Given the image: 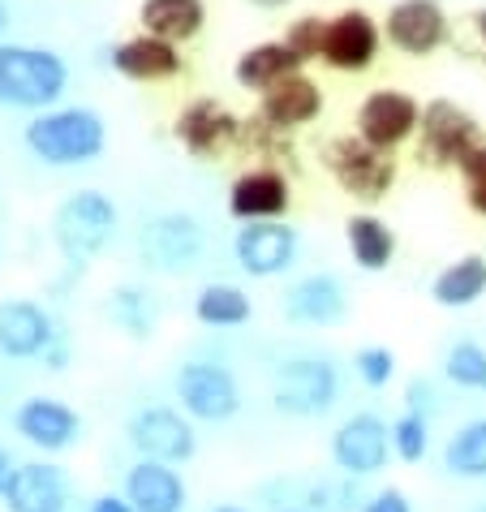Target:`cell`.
Returning a JSON list of instances; mask_svg holds the SVG:
<instances>
[{
    "mask_svg": "<svg viewBox=\"0 0 486 512\" xmlns=\"http://www.w3.org/2000/svg\"><path fill=\"white\" fill-rule=\"evenodd\" d=\"M340 401V371L327 358H284L271 379V405L284 418H323Z\"/></svg>",
    "mask_w": 486,
    "mask_h": 512,
    "instance_id": "obj_5",
    "label": "cell"
},
{
    "mask_svg": "<svg viewBox=\"0 0 486 512\" xmlns=\"http://www.w3.org/2000/svg\"><path fill=\"white\" fill-rule=\"evenodd\" d=\"M293 203V186L284 177V168H246L233 186H228V216L241 220V224H254V220H280Z\"/></svg>",
    "mask_w": 486,
    "mask_h": 512,
    "instance_id": "obj_16",
    "label": "cell"
},
{
    "mask_svg": "<svg viewBox=\"0 0 486 512\" xmlns=\"http://www.w3.org/2000/svg\"><path fill=\"white\" fill-rule=\"evenodd\" d=\"M486 142L482 121L456 99H431L422 104V125H418V160L431 168H461L469 155Z\"/></svg>",
    "mask_w": 486,
    "mask_h": 512,
    "instance_id": "obj_6",
    "label": "cell"
},
{
    "mask_svg": "<svg viewBox=\"0 0 486 512\" xmlns=\"http://www.w3.org/2000/svg\"><path fill=\"white\" fill-rule=\"evenodd\" d=\"M211 512H246V508H233V504H224V508H211Z\"/></svg>",
    "mask_w": 486,
    "mask_h": 512,
    "instance_id": "obj_45",
    "label": "cell"
},
{
    "mask_svg": "<svg viewBox=\"0 0 486 512\" xmlns=\"http://www.w3.org/2000/svg\"><path fill=\"white\" fill-rule=\"evenodd\" d=\"M117 224H121L117 203L104 190H78L52 211V241L61 250V259L74 272H82V267L95 263L112 246Z\"/></svg>",
    "mask_w": 486,
    "mask_h": 512,
    "instance_id": "obj_2",
    "label": "cell"
},
{
    "mask_svg": "<svg viewBox=\"0 0 486 512\" xmlns=\"http://www.w3.org/2000/svg\"><path fill=\"white\" fill-rule=\"evenodd\" d=\"M379 44H383V22H375L366 9H340L336 18H327L319 61L336 69V74H366L379 61Z\"/></svg>",
    "mask_w": 486,
    "mask_h": 512,
    "instance_id": "obj_10",
    "label": "cell"
},
{
    "mask_svg": "<svg viewBox=\"0 0 486 512\" xmlns=\"http://www.w3.org/2000/svg\"><path fill=\"white\" fill-rule=\"evenodd\" d=\"M138 22L147 35H160L168 44H185V39L203 31L207 5L203 0H142Z\"/></svg>",
    "mask_w": 486,
    "mask_h": 512,
    "instance_id": "obj_25",
    "label": "cell"
},
{
    "mask_svg": "<svg viewBox=\"0 0 486 512\" xmlns=\"http://www.w3.org/2000/svg\"><path fill=\"white\" fill-rule=\"evenodd\" d=\"M383 35L400 56L422 61V56H435L452 39V22L439 0H396L388 18H383Z\"/></svg>",
    "mask_w": 486,
    "mask_h": 512,
    "instance_id": "obj_11",
    "label": "cell"
},
{
    "mask_svg": "<svg viewBox=\"0 0 486 512\" xmlns=\"http://www.w3.org/2000/svg\"><path fill=\"white\" fill-rule=\"evenodd\" d=\"M69 87V65L52 48L0 44V104L44 112L56 108Z\"/></svg>",
    "mask_w": 486,
    "mask_h": 512,
    "instance_id": "obj_3",
    "label": "cell"
},
{
    "mask_svg": "<svg viewBox=\"0 0 486 512\" xmlns=\"http://www.w3.org/2000/svg\"><path fill=\"white\" fill-rule=\"evenodd\" d=\"M13 431H18L31 448L44 452H65L78 444L82 435V418L56 396H26V401L13 409Z\"/></svg>",
    "mask_w": 486,
    "mask_h": 512,
    "instance_id": "obj_17",
    "label": "cell"
},
{
    "mask_svg": "<svg viewBox=\"0 0 486 512\" xmlns=\"http://www.w3.org/2000/svg\"><path fill=\"white\" fill-rule=\"evenodd\" d=\"M44 366H48L52 375H61L65 366H69V345H61V340H52L48 353H44Z\"/></svg>",
    "mask_w": 486,
    "mask_h": 512,
    "instance_id": "obj_41",
    "label": "cell"
},
{
    "mask_svg": "<svg viewBox=\"0 0 486 512\" xmlns=\"http://www.w3.org/2000/svg\"><path fill=\"white\" fill-rule=\"evenodd\" d=\"M9 512H65L69 508V482L65 469L52 461H26L13 469V482L5 491Z\"/></svg>",
    "mask_w": 486,
    "mask_h": 512,
    "instance_id": "obj_21",
    "label": "cell"
},
{
    "mask_svg": "<svg viewBox=\"0 0 486 512\" xmlns=\"http://www.w3.org/2000/svg\"><path fill=\"white\" fill-rule=\"evenodd\" d=\"M357 512H413V504H409V495L400 487H383V491L370 495V500H362Z\"/></svg>",
    "mask_w": 486,
    "mask_h": 512,
    "instance_id": "obj_38",
    "label": "cell"
},
{
    "mask_svg": "<svg viewBox=\"0 0 486 512\" xmlns=\"http://www.w3.org/2000/svg\"><path fill=\"white\" fill-rule=\"evenodd\" d=\"M323 35H327V18H319V13H302V18L289 22L284 44L302 56V61H319L323 56Z\"/></svg>",
    "mask_w": 486,
    "mask_h": 512,
    "instance_id": "obj_35",
    "label": "cell"
},
{
    "mask_svg": "<svg viewBox=\"0 0 486 512\" xmlns=\"http://www.w3.org/2000/svg\"><path fill=\"white\" fill-rule=\"evenodd\" d=\"M306 508L310 512H357V491H353V478L345 474L340 482H319V487L306 491Z\"/></svg>",
    "mask_w": 486,
    "mask_h": 512,
    "instance_id": "obj_36",
    "label": "cell"
},
{
    "mask_svg": "<svg viewBox=\"0 0 486 512\" xmlns=\"http://www.w3.org/2000/svg\"><path fill=\"white\" fill-rule=\"evenodd\" d=\"M426 452H431V422L418 409H409V414H400L392 422V457L405 465H418Z\"/></svg>",
    "mask_w": 486,
    "mask_h": 512,
    "instance_id": "obj_33",
    "label": "cell"
},
{
    "mask_svg": "<svg viewBox=\"0 0 486 512\" xmlns=\"http://www.w3.org/2000/svg\"><path fill=\"white\" fill-rule=\"evenodd\" d=\"M241 5H250V9H263V13H276V9H289L293 0H241Z\"/></svg>",
    "mask_w": 486,
    "mask_h": 512,
    "instance_id": "obj_43",
    "label": "cell"
},
{
    "mask_svg": "<svg viewBox=\"0 0 486 512\" xmlns=\"http://www.w3.org/2000/svg\"><path fill=\"white\" fill-rule=\"evenodd\" d=\"M237 147L246 151L250 160H263V164H271V168H280V164H293V160H297L293 134H289V130H280V125H271L263 112H254V117L241 121Z\"/></svg>",
    "mask_w": 486,
    "mask_h": 512,
    "instance_id": "obj_31",
    "label": "cell"
},
{
    "mask_svg": "<svg viewBox=\"0 0 486 512\" xmlns=\"http://www.w3.org/2000/svg\"><path fill=\"white\" fill-rule=\"evenodd\" d=\"M87 512H134V504H130V495H112V491H104V495H95V500L87 504Z\"/></svg>",
    "mask_w": 486,
    "mask_h": 512,
    "instance_id": "obj_40",
    "label": "cell"
},
{
    "mask_svg": "<svg viewBox=\"0 0 486 512\" xmlns=\"http://www.w3.org/2000/svg\"><path fill=\"white\" fill-rule=\"evenodd\" d=\"M125 495H130L134 512H185V500H190L177 465L151 457H138L125 469Z\"/></svg>",
    "mask_w": 486,
    "mask_h": 512,
    "instance_id": "obj_20",
    "label": "cell"
},
{
    "mask_svg": "<svg viewBox=\"0 0 486 512\" xmlns=\"http://www.w3.org/2000/svg\"><path fill=\"white\" fill-rule=\"evenodd\" d=\"M26 151L48 168H82L95 164L108 147V125L95 108L69 104V108H44L26 121Z\"/></svg>",
    "mask_w": 486,
    "mask_h": 512,
    "instance_id": "obj_1",
    "label": "cell"
},
{
    "mask_svg": "<svg viewBox=\"0 0 486 512\" xmlns=\"http://www.w3.org/2000/svg\"><path fill=\"white\" fill-rule=\"evenodd\" d=\"M349 315V297L345 284L327 272L302 276L284 289V319L289 323H306V327H332Z\"/></svg>",
    "mask_w": 486,
    "mask_h": 512,
    "instance_id": "obj_19",
    "label": "cell"
},
{
    "mask_svg": "<svg viewBox=\"0 0 486 512\" xmlns=\"http://www.w3.org/2000/svg\"><path fill=\"white\" fill-rule=\"evenodd\" d=\"M280 512H310V508H280Z\"/></svg>",
    "mask_w": 486,
    "mask_h": 512,
    "instance_id": "obj_46",
    "label": "cell"
},
{
    "mask_svg": "<svg viewBox=\"0 0 486 512\" xmlns=\"http://www.w3.org/2000/svg\"><path fill=\"white\" fill-rule=\"evenodd\" d=\"M486 297V254H461L431 280V302L443 310H465Z\"/></svg>",
    "mask_w": 486,
    "mask_h": 512,
    "instance_id": "obj_27",
    "label": "cell"
},
{
    "mask_svg": "<svg viewBox=\"0 0 486 512\" xmlns=\"http://www.w3.org/2000/svg\"><path fill=\"white\" fill-rule=\"evenodd\" d=\"M392 457V426L379 414H353L332 435V465L349 478H375Z\"/></svg>",
    "mask_w": 486,
    "mask_h": 512,
    "instance_id": "obj_13",
    "label": "cell"
},
{
    "mask_svg": "<svg viewBox=\"0 0 486 512\" xmlns=\"http://www.w3.org/2000/svg\"><path fill=\"white\" fill-rule=\"evenodd\" d=\"M108 315L125 336L147 340L155 332V323H160V302L142 284H121V289L108 293Z\"/></svg>",
    "mask_w": 486,
    "mask_h": 512,
    "instance_id": "obj_29",
    "label": "cell"
},
{
    "mask_svg": "<svg viewBox=\"0 0 486 512\" xmlns=\"http://www.w3.org/2000/svg\"><path fill=\"white\" fill-rule=\"evenodd\" d=\"M306 61L297 56L284 39H263V44H254L237 56V65H233V78H237V87L241 91H271L276 82H284L289 74H297Z\"/></svg>",
    "mask_w": 486,
    "mask_h": 512,
    "instance_id": "obj_24",
    "label": "cell"
},
{
    "mask_svg": "<svg viewBox=\"0 0 486 512\" xmlns=\"http://www.w3.org/2000/svg\"><path fill=\"white\" fill-rule=\"evenodd\" d=\"M456 173H461V181H465V203L474 207L478 216H486V142L461 168H456Z\"/></svg>",
    "mask_w": 486,
    "mask_h": 512,
    "instance_id": "obj_37",
    "label": "cell"
},
{
    "mask_svg": "<svg viewBox=\"0 0 486 512\" xmlns=\"http://www.w3.org/2000/svg\"><path fill=\"white\" fill-rule=\"evenodd\" d=\"M173 392L194 422H228V418L241 414L237 375L220 362H207V358L181 362L177 375H173Z\"/></svg>",
    "mask_w": 486,
    "mask_h": 512,
    "instance_id": "obj_8",
    "label": "cell"
},
{
    "mask_svg": "<svg viewBox=\"0 0 486 512\" xmlns=\"http://www.w3.org/2000/svg\"><path fill=\"white\" fill-rule=\"evenodd\" d=\"M482 254H486V250H482Z\"/></svg>",
    "mask_w": 486,
    "mask_h": 512,
    "instance_id": "obj_48",
    "label": "cell"
},
{
    "mask_svg": "<svg viewBox=\"0 0 486 512\" xmlns=\"http://www.w3.org/2000/svg\"><path fill=\"white\" fill-rule=\"evenodd\" d=\"M203 224L185 211H160L138 229V254L151 272L164 276H181L194 272L198 259H203Z\"/></svg>",
    "mask_w": 486,
    "mask_h": 512,
    "instance_id": "obj_7",
    "label": "cell"
},
{
    "mask_svg": "<svg viewBox=\"0 0 486 512\" xmlns=\"http://www.w3.org/2000/svg\"><path fill=\"white\" fill-rule=\"evenodd\" d=\"M297 250H302V237L284 220H254L233 237V259L254 280L284 276L297 263Z\"/></svg>",
    "mask_w": 486,
    "mask_h": 512,
    "instance_id": "obj_12",
    "label": "cell"
},
{
    "mask_svg": "<svg viewBox=\"0 0 486 512\" xmlns=\"http://www.w3.org/2000/svg\"><path fill=\"white\" fill-rule=\"evenodd\" d=\"M5 26H9V5L0 0V35H5Z\"/></svg>",
    "mask_w": 486,
    "mask_h": 512,
    "instance_id": "obj_44",
    "label": "cell"
},
{
    "mask_svg": "<svg viewBox=\"0 0 486 512\" xmlns=\"http://www.w3.org/2000/svg\"><path fill=\"white\" fill-rule=\"evenodd\" d=\"M465 26H469V52L486 65V5H478L474 13H469Z\"/></svg>",
    "mask_w": 486,
    "mask_h": 512,
    "instance_id": "obj_39",
    "label": "cell"
},
{
    "mask_svg": "<svg viewBox=\"0 0 486 512\" xmlns=\"http://www.w3.org/2000/svg\"><path fill=\"white\" fill-rule=\"evenodd\" d=\"M474 512H486V500H482V504H478V508H474Z\"/></svg>",
    "mask_w": 486,
    "mask_h": 512,
    "instance_id": "obj_47",
    "label": "cell"
},
{
    "mask_svg": "<svg viewBox=\"0 0 486 512\" xmlns=\"http://www.w3.org/2000/svg\"><path fill=\"white\" fill-rule=\"evenodd\" d=\"M194 319L203 327H246L254 319V302L237 284H203L194 297Z\"/></svg>",
    "mask_w": 486,
    "mask_h": 512,
    "instance_id": "obj_28",
    "label": "cell"
},
{
    "mask_svg": "<svg viewBox=\"0 0 486 512\" xmlns=\"http://www.w3.org/2000/svg\"><path fill=\"white\" fill-rule=\"evenodd\" d=\"M439 461H443V469H448L452 478H465V482L486 478V418L465 422L456 435H448Z\"/></svg>",
    "mask_w": 486,
    "mask_h": 512,
    "instance_id": "obj_30",
    "label": "cell"
},
{
    "mask_svg": "<svg viewBox=\"0 0 486 512\" xmlns=\"http://www.w3.org/2000/svg\"><path fill=\"white\" fill-rule=\"evenodd\" d=\"M422 125V104L409 91L396 87H379L357 104V134L366 142H375L379 151H396L418 134Z\"/></svg>",
    "mask_w": 486,
    "mask_h": 512,
    "instance_id": "obj_14",
    "label": "cell"
},
{
    "mask_svg": "<svg viewBox=\"0 0 486 512\" xmlns=\"http://www.w3.org/2000/svg\"><path fill=\"white\" fill-rule=\"evenodd\" d=\"M237 130H241V117H233L220 99H190L177 121H173V138L181 142V151L190 160H216L228 147H237Z\"/></svg>",
    "mask_w": 486,
    "mask_h": 512,
    "instance_id": "obj_15",
    "label": "cell"
},
{
    "mask_svg": "<svg viewBox=\"0 0 486 512\" xmlns=\"http://www.w3.org/2000/svg\"><path fill=\"white\" fill-rule=\"evenodd\" d=\"M125 439H130V448L138 457L168 461V465H185L198 452L194 418L173 405H142L130 418V426H125Z\"/></svg>",
    "mask_w": 486,
    "mask_h": 512,
    "instance_id": "obj_9",
    "label": "cell"
},
{
    "mask_svg": "<svg viewBox=\"0 0 486 512\" xmlns=\"http://www.w3.org/2000/svg\"><path fill=\"white\" fill-rule=\"evenodd\" d=\"M259 112L271 125H280V130L293 134V130H302V125L323 117V91H319V82L297 69V74H289L284 82H276L271 91L259 95Z\"/></svg>",
    "mask_w": 486,
    "mask_h": 512,
    "instance_id": "obj_23",
    "label": "cell"
},
{
    "mask_svg": "<svg viewBox=\"0 0 486 512\" xmlns=\"http://www.w3.org/2000/svg\"><path fill=\"white\" fill-rule=\"evenodd\" d=\"M353 375L366 383V388H388V383L396 379V353L388 345H366L353 353Z\"/></svg>",
    "mask_w": 486,
    "mask_h": 512,
    "instance_id": "obj_34",
    "label": "cell"
},
{
    "mask_svg": "<svg viewBox=\"0 0 486 512\" xmlns=\"http://www.w3.org/2000/svg\"><path fill=\"white\" fill-rule=\"evenodd\" d=\"M443 379L465 392H486V349L478 340H456L443 353Z\"/></svg>",
    "mask_w": 486,
    "mask_h": 512,
    "instance_id": "obj_32",
    "label": "cell"
},
{
    "mask_svg": "<svg viewBox=\"0 0 486 512\" xmlns=\"http://www.w3.org/2000/svg\"><path fill=\"white\" fill-rule=\"evenodd\" d=\"M345 246L362 272H388V263L396 259V233L388 229V220L370 216V211H357L345 220Z\"/></svg>",
    "mask_w": 486,
    "mask_h": 512,
    "instance_id": "obj_26",
    "label": "cell"
},
{
    "mask_svg": "<svg viewBox=\"0 0 486 512\" xmlns=\"http://www.w3.org/2000/svg\"><path fill=\"white\" fill-rule=\"evenodd\" d=\"M323 168L340 190L357 203H379L396 186V160L392 151H379L362 134H336L323 142Z\"/></svg>",
    "mask_w": 486,
    "mask_h": 512,
    "instance_id": "obj_4",
    "label": "cell"
},
{
    "mask_svg": "<svg viewBox=\"0 0 486 512\" xmlns=\"http://www.w3.org/2000/svg\"><path fill=\"white\" fill-rule=\"evenodd\" d=\"M13 469H18V461H13L9 452L0 448V500H5V491H9V482H13Z\"/></svg>",
    "mask_w": 486,
    "mask_h": 512,
    "instance_id": "obj_42",
    "label": "cell"
},
{
    "mask_svg": "<svg viewBox=\"0 0 486 512\" xmlns=\"http://www.w3.org/2000/svg\"><path fill=\"white\" fill-rule=\"evenodd\" d=\"M52 340H56V323L44 306L26 302V297L0 302V353H5V358H13V362L44 358Z\"/></svg>",
    "mask_w": 486,
    "mask_h": 512,
    "instance_id": "obj_18",
    "label": "cell"
},
{
    "mask_svg": "<svg viewBox=\"0 0 486 512\" xmlns=\"http://www.w3.org/2000/svg\"><path fill=\"white\" fill-rule=\"evenodd\" d=\"M112 69H117L121 78H130V82H168V78H177L185 61H181V52L177 44H168V39L160 35H134V39H125V44L112 48Z\"/></svg>",
    "mask_w": 486,
    "mask_h": 512,
    "instance_id": "obj_22",
    "label": "cell"
}]
</instances>
